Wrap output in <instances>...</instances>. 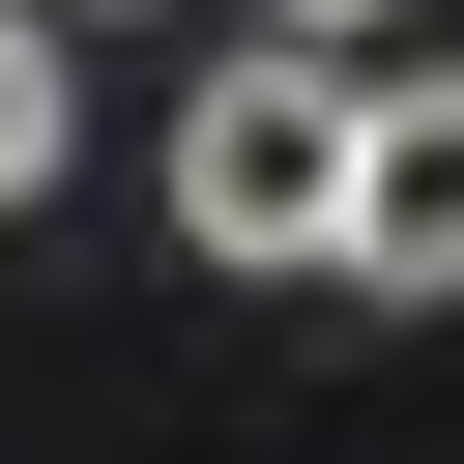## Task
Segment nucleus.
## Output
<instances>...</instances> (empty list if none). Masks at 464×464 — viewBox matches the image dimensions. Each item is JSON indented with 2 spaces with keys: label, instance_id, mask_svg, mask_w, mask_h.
I'll use <instances>...</instances> for the list:
<instances>
[{
  "label": "nucleus",
  "instance_id": "f257e3e1",
  "mask_svg": "<svg viewBox=\"0 0 464 464\" xmlns=\"http://www.w3.org/2000/svg\"><path fill=\"white\" fill-rule=\"evenodd\" d=\"M348 116H377V87H348L319 29L203 58V87H174V232H203V261H261V290H290V261H348Z\"/></svg>",
  "mask_w": 464,
  "mask_h": 464
},
{
  "label": "nucleus",
  "instance_id": "f03ea898",
  "mask_svg": "<svg viewBox=\"0 0 464 464\" xmlns=\"http://www.w3.org/2000/svg\"><path fill=\"white\" fill-rule=\"evenodd\" d=\"M319 290H377V319L464 290V87H377V116H348V261H319Z\"/></svg>",
  "mask_w": 464,
  "mask_h": 464
},
{
  "label": "nucleus",
  "instance_id": "7ed1b4c3",
  "mask_svg": "<svg viewBox=\"0 0 464 464\" xmlns=\"http://www.w3.org/2000/svg\"><path fill=\"white\" fill-rule=\"evenodd\" d=\"M58 174V0H0V203Z\"/></svg>",
  "mask_w": 464,
  "mask_h": 464
},
{
  "label": "nucleus",
  "instance_id": "20e7f679",
  "mask_svg": "<svg viewBox=\"0 0 464 464\" xmlns=\"http://www.w3.org/2000/svg\"><path fill=\"white\" fill-rule=\"evenodd\" d=\"M261 29H319V58H348V29H377V0H261Z\"/></svg>",
  "mask_w": 464,
  "mask_h": 464
}]
</instances>
